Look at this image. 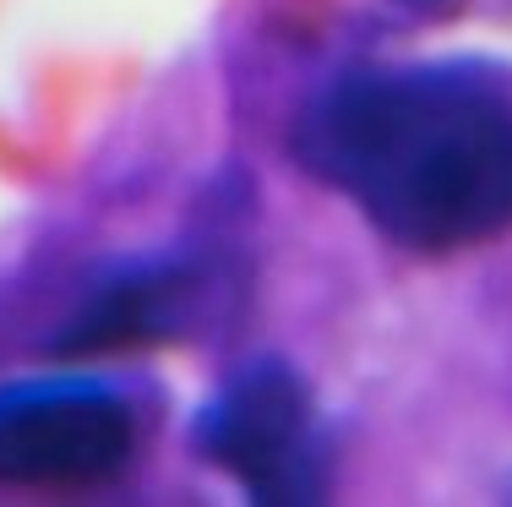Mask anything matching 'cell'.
<instances>
[{"label":"cell","mask_w":512,"mask_h":507,"mask_svg":"<svg viewBox=\"0 0 512 507\" xmlns=\"http://www.w3.org/2000/svg\"><path fill=\"white\" fill-rule=\"evenodd\" d=\"M295 159L420 257L512 229V99L469 71L376 66L327 82L295 120Z\"/></svg>","instance_id":"obj_1"},{"label":"cell","mask_w":512,"mask_h":507,"mask_svg":"<svg viewBox=\"0 0 512 507\" xmlns=\"http://www.w3.org/2000/svg\"><path fill=\"white\" fill-rule=\"evenodd\" d=\"M197 453L256 502H311L322 486V426L306 382L284 360H251L197 415Z\"/></svg>","instance_id":"obj_2"},{"label":"cell","mask_w":512,"mask_h":507,"mask_svg":"<svg viewBox=\"0 0 512 507\" xmlns=\"http://www.w3.org/2000/svg\"><path fill=\"white\" fill-rule=\"evenodd\" d=\"M137 415L99 382L0 388V486H93L131 464Z\"/></svg>","instance_id":"obj_3"},{"label":"cell","mask_w":512,"mask_h":507,"mask_svg":"<svg viewBox=\"0 0 512 507\" xmlns=\"http://www.w3.org/2000/svg\"><path fill=\"white\" fill-rule=\"evenodd\" d=\"M180 306V284L164 273H137V279H120L109 295L93 300V311L66 333L60 349H109L126 344V338H148L158 333Z\"/></svg>","instance_id":"obj_4"}]
</instances>
